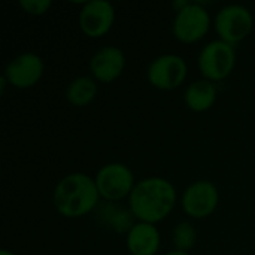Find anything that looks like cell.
<instances>
[{"label": "cell", "mask_w": 255, "mask_h": 255, "mask_svg": "<svg viewBox=\"0 0 255 255\" xmlns=\"http://www.w3.org/2000/svg\"><path fill=\"white\" fill-rule=\"evenodd\" d=\"M43 73V61L33 52H25L15 57L4 70V78L16 88L33 87Z\"/></svg>", "instance_id": "10"}, {"label": "cell", "mask_w": 255, "mask_h": 255, "mask_svg": "<svg viewBox=\"0 0 255 255\" xmlns=\"http://www.w3.org/2000/svg\"><path fill=\"white\" fill-rule=\"evenodd\" d=\"M172 239H173V244H175L176 250L187 251L191 247H194L196 239H197V233H196L194 227L190 223H179L173 230Z\"/></svg>", "instance_id": "15"}, {"label": "cell", "mask_w": 255, "mask_h": 255, "mask_svg": "<svg viewBox=\"0 0 255 255\" xmlns=\"http://www.w3.org/2000/svg\"><path fill=\"white\" fill-rule=\"evenodd\" d=\"M126 64L124 54L117 46H105L99 49L90 60L91 73L102 82H112L117 79Z\"/></svg>", "instance_id": "11"}, {"label": "cell", "mask_w": 255, "mask_h": 255, "mask_svg": "<svg viewBox=\"0 0 255 255\" xmlns=\"http://www.w3.org/2000/svg\"><path fill=\"white\" fill-rule=\"evenodd\" d=\"M96 181L84 173L64 176L54 190L55 209L67 218H78L91 212L99 202Z\"/></svg>", "instance_id": "2"}, {"label": "cell", "mask_w": 255, "mask_h": 255, "mask_svg": "<svg viewBox=\"0 0 255 255\" xmlns=\"http://www.w3.org/2000/svg\"><path fill=\"white\" fill-rule=\"evenodd\" d=\"M160 247V233L154 224L139 223L127 235V248L133 255H154Z\"/></svg>", "instance_id": "12"}, {"label": "cell", "mask_w": 255, "mask_h": 255, "mask_svg": "<svg viewBox=\"0 0 255 255\" xmlns=\"http://www.w3.org/2000/svg\"><path fill=\"white\" fill-rule=\"evenodd\" d=\"M176 191L163 178H148L134 185L130 194V211L140 223L154 224L164 220L173 209Z\"/></svg>", "instance_id": "1"}, {"label": "cell", "mask_w": 255, "mask_h": 255, "mask_svg": "<svg viewBox=\"0 0 255 255\" xmlns=\"http://www.w3.org/2000/svg\"><path fill=\"white\" fill-rule=\"evenodd\" d=\"M217 99V88L211 81H196L185 91V103L196 112L208 111Z\"/></svg>", "instance_id": "13"}, {"label": "cell", "mask_w": 255, "mask_h": 255, "mask_svg": "<svg viewBox=\"0 0 255 255\" xmlns=\"http://www.w3.org/2000/svg\"><path fill=\"white\" fill-rule=\"evenodd\" d=\"M218 205L217 187L209 181L194 182L187 188L182 197L184 211L193 218H205L211 215Z\"/></svg>", "instance_id": "9"}, {"label": "cell", "mask_w": 255, "mask_h": 255, "mask_svg": "<svg viewBox=\"0 0 255 255\" xmlns=\"http://www.w3.org/2000/svg\"><path fill=\"white\" fill-rule=\"evenodd\" d=\"M96 93L97 85L94 79L90 76H79L69 84L66 90V99L75 106H85L94 99Z\"/></svg>", "instance_id": "14"}, {"label": "cell", "mask_w": 255, "mask_h": 255, "mask_svg": "<svg viewBox=\"0 0 255 255\" xmlns=\"http://www.w3.org/2000/svg\"><path fill=\"white\" fill-rule=\"evenodd\" d=\"M187 76V64L182 57L166 54L155 58L148 69L149 82L161 90H173L179 87Z\"/></svg>", "instance_id": "7"}, {"label": "cell", "mask_w": 255, "mask_h": 255, "mask_svg": "<svg viewBox=\"0 0 255 255\" xmlns=\"http://www.w3.org/2000/svg\"><path fill=\"white\" fill-rule=\"evenodd\" d=\"M51 0H19V6L30 15H42L51 7Z\"/></svg>", "instance_id": "16"}, {"label": "cell", "mask_w": 255, "mask_h": 255, "mask_svg": "<svg viewBox=\"0 0 255 255\" xmlns=\"http://www.w3.org/2000/svg\"><path fill=\"white\" fill-rule=\"evenodd\" d=\"M236 54L230 43L215 40L208 43L199 57V67L203 76L212 81H221L230 75L235 67Z\"/></svg>", "instance_id": "3"}, {"label": "cell", "mask_w": 255, "mask_h": 255, "mask_svg": "<svg viewBox=\"0 0 255 255\" xmlns=\"http://www.w3.org/2000/svg\"><path fill=\"white\" fill-rule=\"evenodd\" d=\"M114 19L115 10L108 0H91L79 13V27L88 37H100L109 31Z\"/></svg>", "instance_id": "8"}, {"label": "cell", "mask_w": 255, "mask_h": 255, "mask_svg": "<svg viewBox=\"0 0 255 255\" xmlns=\"http://www.w3.org/2000/svg\"><path fill=\"white\" fill-rule=\"evenodd\" d=\"M209 24L211 18L208 10L197 3H188L184 9L178 10L173 22V33L181 42L191 43L208 33Z\"/></svg>", "instance_id": "6"}, {"label": "cell", "mask_w": 255, "mask_h": 255, "mask_svg": "<svg viewBox=\"0 0 255 255\" xmlns=\"http://www.w3.org/2000/svg\"><path fill=\"white\" fill-rule=\"evenodd\" d=\"M215 28L223 42L238 43L251 33L253 15L241 4H229L217 13Z\"/></svg>", "instance_id": "4"}, {"label": "cell", "mask_w": 255, "mask_h": 255, "mask_svg": "<svg viewBox=\"0 0 255 255\" xmlns=\"http://www.w3.org/2000/svg\"><path fill=\"white\" fill-rule=\"evenodd\" d=\"M0 255H13L10 251H7V250H1L0 251Z\"/></svg>", "instance_id": "18"}, {"label": "cell", "mask_w": 255, "mask_h": 255, "mask_svg": "<svg viewBox=\"0 0 255 255\" xmlns=\"http://www.w3.org/2000/svg\"><path fill=\"white\" fill-rule=\"evenodd\" d=\"M166 255H190L187 251H179V250H175V251H172V253H169V254Z\"/></svg>", "instance_id": "17"}, {"label": "cell", "mask_w": 255, "mask_h": 255, "mask_svg": "<svg viewBox=\"0 0 255 255\" xmlns=\"http://www.w3.org/2000/svg\"><path fill=\"white\" fill-rule=\"evenodd\" d=\"M96 185L99 194L106 200H120L127 194H131L134 188V178L127 166L121 163H111L99 170Z\"/></svg>", "instance_id": "5"}]
</instances>
